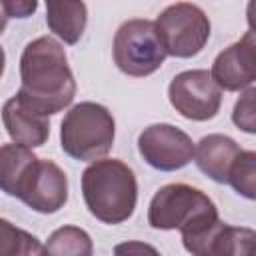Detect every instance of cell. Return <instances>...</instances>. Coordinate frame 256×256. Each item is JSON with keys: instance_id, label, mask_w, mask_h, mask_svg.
Segmentation results:
<instances>
[{"instance_id": "cell-8", "label": "cell", "mask_w": 256, "mask_h": 256, "mask_svg": "<svg viewBox=\"0 0 256 256\" xmlns=\"http://www.w3.org/2000/svg\"><path fill=\"white\" fill-rule=\"evenodd\" d=\"M138 152L154 170L176 172L192 162L194 142L184 130L172 124H152L140 132Z\"/></svg>"}, {"instance_id": "cell-20", "label": "cell", "mask_w": 256, "mask_h": 256, "mask_svg": "<svg viewBox=\"0 0 256 256\" xmlns=\"http://www.w3.org/2000/svg\"><path fill=\"white\" fill-rule=\"evenodd\" d=\"M0 6L8 18L26 20V18L36 14L38 0H0Z\"/></svg>"}, {"instance_id": "cell-19", "label": "cell", "mask_w": 256, "mask_h": 256, "mask_svg": "<svg viewBox=\"0 0 256 256\" xmlns=\"http://www.w3.org/2000/svg\"><path fill=\"white\" fill-rule=\"evenodd\" d=\"M254 98H256V90H254V86L242 90V96L236 100V104H234V112H232V122L238 126V130H242V132H246V134H256Z\"/></svg>"}, {"instance_id": "cell-16", "label": "cell", "mask_w": 256, "mask_h": 256, "mask_svg": "<svg viewBox=\"0 0 256 256\" xmlns=\"http://www.w3.org/2000/svg\"><path fill=\"white\" fill-rule=\"evenodd\" d=\"M44 246L30 232L0 218V256H40Z\"/></svg>"}, {"instance_id": "cell-18", "label": "cell", "mask_w": 256, "mask_h": 256, "mask_svg": "<svg viewBox=\"0 0 256 256\" xmlns=\"http://www.w3.org/2000/svg\"><path fill=\"white\" fill-rule=\"evenodd\" d=\"M256 240V234L252 228H236L230 224H224L222 232L216 238L214 244V254L224 256V254H250L252 244Z\"/></svg>"}, {"instance_id": "cell-14", "label": "cell", "mask_w": 256, "mask_h": 256, "mask_svg": "<svg viewBox=\"0 0 256 256\" xmlns=\"http://www.w3.org/2000/svg\"><path fill=\"white\" fill-rule=\"evenodd\" d=\"M36 160L38 156L32 152V148L20 146L16 142L2 144L0 146V190L6 196L18 198V192Z\"/></svg>"}, {"instance_id": "cell-21", "label": "cell", "mask_w": 256, "mask_h": 256, "mask_svg": "<svg viewBox=\"0 0 256 256\" xmlns=\"http://www.w3.org/2000/svg\"><path fill=\"white\" fill-rule=\"evenodd\" d=\"M122 252H152V254H156V248H152V246H146V244H136V242H132V244H122V246H116V254H122Z\"/></svg>"}, {"instance_id": "cell-11", "label": "cell", "mask_w": 256, "mask_h": 256, "mask_svg": "<svg viewBox=\"0 0 256 256\" xmlns=\"http://www.w3.org/2000/svg\"><path fill=\"white\" fill-rule=\"evenodd\" d=\"M2 122L12 142L26 148H40L50 138V120L12 96L2 106Z\"/></svg>"}, {"instance_id": "cell-5", "label": "cell", "mask_w": 256, "mask_h": 256, "mask_svg": "<svg viewBox=\"0 0 256 256\" xmlns=\"http://www.w3.org/2000/svg\"><path fill=\"white\" fill-rule=\"evenodd\" d=\"M114 64L120 72L132 78L154 74L166 60V50L158 38L152 20H126L114 34Z\"/></svg>"}, {"instance_id": "cell-10", "label": "cell", "mask_w": 256, "mask_h": 256, "mask_svg": "<svg viewBox=\"0 0 256 256\" xmlns=\"http://www.w3.org/2000/svg\"><path fill=\"white\" fill-rule=\"evenodd\" d=\"M214 82L226 92H242L256 80V38L248 30L238 42L222 50L210 70Z\"/></svg>"}, {"instance_id": "cell-22", "label": "cell", "mask_w": 256, "mask_h": 256, "mask_svg": "<svg viewBox=\"0 0 256 256\" xmlns=\"http://www.w3.org/2000/svg\"><path fill=\"white\" fill-rule=\"evenodd\" d=\"M6 24H8V16L4 14V10H2V6H0V36H2V32L6 30Z\"/></svg>"}, {"instance_id": "cell-4", "label": "cell", "mask_w": 256, "mask_h": 256, "mask_svg": "<svg viewBox=\"0 0 256 256\" xmlns=\"http://www.w3.org/2000/svg\"><path fill=\"white\" fill-rule=\"evenodd\" d=\"M116 138V122L112 112L96 102H80L72 106L60 124V146L64 154L80 162L104 158Z\"/></svg>"}, {"instance_id": "cell-6", "label": "cell", "mask_w": 256, "mask_h": 256, "mask_svg": "<svg viewBox=\"0 0 256 256\" xmlns=\"http://www.w3.org/2000/svg\"><path fill=\"white\" fill-rule=\"evenodd\" d=\"M158 38L168 56H198L210 40V20L206 12L190 2H178L160 12L154 20Z\"/></svg>"}, {"instance_id": "cell-15", "label": "cell", "mask_w": 256, "mask_h": 256, "mask_svg": "<svg viewBox=\"0 0 256 256\" xmlns=\"http://www.w3.org/2000/svg\"><path fill=\"white\" fill-rule=\"evenodd\" d=\"M92 252L94 246L90 234L76 226H62L54 230L44 244V254L54 256H90Z\"/></svg>"}, {"instance_id": "cell-12", "label": "cell", "mask_w": 256, "mask_h": 256, "mask_svg": "<svg viewBox=\"0 0 256 256\" xmlns=\"http://www.w3.org/2000/svg\"><path fill=\"white\" fill-rule=\"evenodd\" d=\"M242 152L240 144L226 134H208L198 144H194V162L202 174L218 184L228 182L230 168L238 154Z\"/></svg>"}, {"instance_id": "cell-9", "label": "cell", "mask_w": 256, "mask_h": 256, "mask_svg": "<svg viewBox=\"0 0 256 256\" xmlns=\"http://www.w3.org/2000/svg\"><path fill=\"white\" fill-rule=\"evenodd\" d=\"M18 200L38 214H56L68 202V178L64 170L52 160L38 158L18 192Z\"/></svg>"}, {"instance_id": "cell-17", "label": "cell", "mask_w": 256, "mask_h": 256, "mask_svg": "<svg viewBox=\"0 0 256 256\" xmlns=\"http://www.w3.org/2000/svg\"><path fill=\"white\" fill-rule=\"evenodd\" d=\"M226 184H230L246 200L256 198V152L254 150H242L238 154V158L230 168Z\"/></svg>"}, {"instance_id": "cell-23", "label": "cell", "mask_w": 256, "mask_h": 256, "mask_svg": "<svg viewBox=\"0 0 256 256\" xmlns=\"http://www.w3.org/2000/svg\"><path fill=\"white\" fill-rule=\"evenodd\" d=\"M4 68H6V54H4V48L0 46V78L4 74Z\"/></svg>"}, {"instance_id": "cell-13", "label": "cell", "mask_w": 256, "mask_h": 256, "mask_svg": "<svg viewBox=\"0 0 256 256\" xmlns=\"http://www.w3.org/2000/svg\"><path fill=\"white\" fill-rule=\"evenodd\" d=\"M44 2H46V24L50 32L68 46L78 44L88 24V8L84 0H44Z\"/></svg>"}, {"instance_id": "cell-7", "label": "cell", "mask_w": 256, "mask_h": 256, "mask_svg": "<svg viewBox=\"0 0 256 256\" xmlns=\"http://www.w3.org/2000/svg\"><path fill=\"white\" fill-rule=\"evenodd\" d=\"M168 98L174 110L194 122L212 120L222 106V88L208 70H184L168 86Z\"/></svg>"}, {"instance_id": "cell-2", "label": "cell", "mask_w": 256, "mask_h": 256, "mask_svg": "<svg viewBox=\"0 0 256 256\" xmlns=\"http://www.w3.org/2000/svg\"><path fill=\"white\" fill-rule=\"evenodd\" d=\"M16 96L44 116H54L72 104L76 80L58 40L40 36L26 44L20 56V90Z\"/></svg>"}, {"instance_id": "cell-1", "label": "cell", "mask_w": 256, "mask_h": 256, "mask_svg": "<svg viewBox=\"0 0 256 256\" xmlns=\"http://www.w3.org/2000/svg\"><path fill=\"white\" fill-rule=\"evenodd\" d=\"M148 224L154 230H180L182 244L190 254L212 256L214 242L226 222L216 204L200 188L190 184H166L150 200Z\"/></svg>"}, {"instance_id": "cell-3", "label": "cell", "mask_w": 256, "mask_h": 256, "mask_svg": "<svg viewBox=\"0 0 256 256\" xmlns=\"http://www.w3.org/2000/svg\"><path fill=\"white\" fill-rule=\"evenodd\" d=\"M82 196L88 212L104 224L126 222L138 204V180L122 160L98 158L82 172Z\"/></svg>"}]
</instances>
